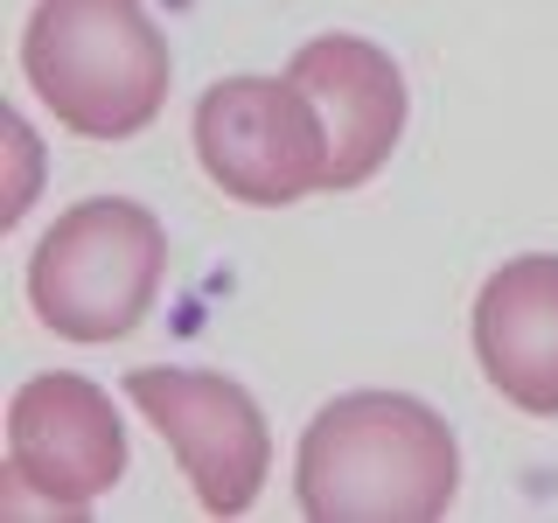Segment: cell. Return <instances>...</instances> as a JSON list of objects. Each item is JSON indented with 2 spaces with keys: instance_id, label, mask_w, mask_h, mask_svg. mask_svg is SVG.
<instances>
[{
  "instance_id": "1",
  "label": "cell",
  "mask_w": 558,
  "mask_h": 523,
  "mask_svg": "<svg viewBox=\"0 0 558 523\" xmlns=\"http://www.w3.org/2000/svg\"><path fill=\"white\" fill-rule=\"evenodd\" d=\"M293 488L314 523H433L461 496V447L426 398L349 391L301 433Z\"/></svg>"
},
{
  "instance_id": "2",
  "label": "cell",
  "mask_w": 558,
  "mask_h": 523,
  "mask_svg": "<svg viewBox=\"0 0 558 523\" xmlns=\"http://www.w3.org/2000/svg\"><path fill=\"white\" fill-rule=\"evenodd\" d=\"M22 77L77 139H133L168 105V35L147 0H35Z\"/></svg>"
},
{
  "instance_id": "3",
  "label": "cell",
  "mask_w": 558,
  "mask_h": 523,
  "mask_svg": "<svg viewBox=\"0 0 558 523\" xmlns=\"http://www.w3.org/2000/svg\"><path fill=\"white\" fill-rule=\"evenodd\" d=\"M168 272V231L147 203L98 196L63 209L28 258V301L70 342H119L147 321Z\"/></svg>"
},
{
  "instance_id": "4",
  "label": "cell",
  "mask_w": 558,
  "mask_h": 523,
  "mask_svg": "<svg viewBox=\"0 0 558 523\" xmlns=\"http://www.w3.org/2000/svg\"><path fill=\"white\" fill-rule=\"evenodd\" d=\"M196 161L231 203H301L328 188L322 105L293 77H223L196 105Z\"/></svg>"
},
{
  "instance_id": "5",
  "label": "cell",
  "mask_w": 558,
  "mask_h": 523,
  "mask_svg": "<svg viewBox=\"0 0 558 523\" xmlns=\"http://www.w3.org/2000/svg\"><path fill=\"white\" fill-rule=\"evenodd\" d=\"M126 398L174 447L209 516H244L258 502V488L272 475V433L244 384L209 370H126Z\"/></svg>"
},
{
  "instance_id": "6",
  "label": "cell",
  "mask_w": 558,
  "mask_h": 523,
  "mask_svg": "<svg viewBox=\"0 0 558 523\" xmlns=\"http://www.w3.org/2000/svg\"><path fill=\"white\" fill-rule=\"evenodd\" d=\"M119 475H126V426L112 412V391L77 370H49L8 398V482L28 488L43 510L84 516Z\"/></svg>"
},
{
  "instance_id": "7",
  "label": "cell",
  "mask_w": 558,
  "mask_h": 523,
  "mask_svg": "<svg viewBox=\"0 0 558 523\" xmlns=\"http://www.w3.org/2000/svg\"><path fill=\"white\" fill-rule=\"evenodd\" d=\"M287 77L322 105L328 126V188H363L391 161L405 133V77L363 35H314L293 49Z\"/></svg>"
},
{
  "instance_id": "8",
  "label": "cell",
  "mask_w": 558,
  "mask_h": 523,
  "mask_svg": "<svg viewBox=\"0 0 558 523\" xmlns=\"http://www.w3.org/2000/svg\"><path fill=\"white\" fill-rule=\"evenodd\" d=\"M482 377L531 418H558V258L523 252L482 279L475 301Z\"/></svg>"
}]
</instances>
